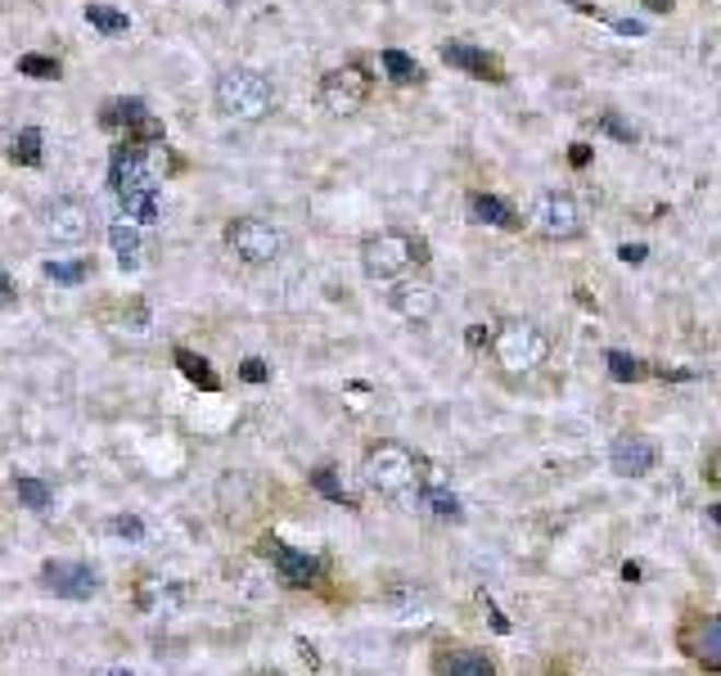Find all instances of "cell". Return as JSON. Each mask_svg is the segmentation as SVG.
Here are the masks:
<instances>
[{
	"instance_id": "6da1fadb",
	"label": "cell",
	"mask_w": 721,
	"mask_h": 676,
	"mask_svg": "<svg viewBox=\"0 0 721 676\" xmlns=\"http://www.w3.org/2000/svg\"><path fill=\"white\" fill-rule=\"evenodd\" d=\"M361 474H365L370 492L388 497V501H420V492H425V461L406 442H393V438L365 446Z\"/></svg>"
},
{
	"instance_id": "7a4b0ae2",
	"label": "cell",
	"mask_w": 721,
	"mask_h": 676,
	"mask_svg": "<svg viewBox=\"0 0 721 676\" xmlns=\"http://www.w3.org/2000/svg\"><path fill=\"white\" fill-rule=\"evenodd\" d=\"M429 267V244L425 235H410V231H374L361 244V271L379 284H397L410 271Z\"/></svg>"
},
{
	"instance_id": "3957f363",
	"label": "cell",
	"mask_w": 721,
	"mask_h": 676,
	"mask_svg": "<svg viewBox=\"0 0 721 676\" xmlns=\"http://www.w3.org/2000/svg\"><path fill=\"white\" fill-rule=\"evenodd\" d=\"M491 361H497L505 380H527V374H537L550 361V338L533 320L510 316L491 334Z\"/></svg>"
},
{
	"instance_id": "277c9868",
	"label": "cell",
	"mask_w": 721,
	"mask_h": 676,
	"mask_svg": "<svg viewBox=\"0 0 721 676\" xmlns=\"http://www.w3.org/2000/svg\"><path fill=\"white\" fill-rule=\"evenodd\" d=\"M217 113L235 123H261L276 113V86L253 68H225L217 78Z\"/></svg>"
},
{
	"instance_id": "5b68a950",
	"label": "cell",
	"mask_w": 721,
	"mask_h": 676,
	"mask_svg": "<svg viewBox=\"0 0 721 676\" xmlns=\"http://www.w3.org/2000/svg\"><path fill=\"white\" fill-rule=\"evenodd\" d=\"M527 225H533L542 240L568 244V240L586 235V208H582L578 195H568V190H542L533 199V212H527Z\"/></svg>"
},
{
	"instance_id": "8992f818",
	"label": "cell",
	"mask_w": 721,
	"mask_h": 676,
	"mask_svg": "<svg viewBox=\"0 0 721 676\" xmlns=\"http://www.w3.org/2000/svg\"><path fill=\"white\" fill-rule=\"evenodd\" d=\"M225 244H231V253L240 261H248V267H271V261L289 248L284 231L276 221L267 217H235V221H225Z\"/></svg>"
},
{
	"instance_id": "52a82bcc",
	"label": "cell",
	"mask_w": 721,
	"mask_h": 676,
	"mask_svg": "<svg viewBox=\"0 0 721 676\" xmlns=\"http://www.w3.org/2000/svg\"><path fill=\"white\" fill-rule=\"evenodd\" d=\"M370 91H374V78H370L365 63H338L321 78L316 100H321L325 113H334V118H352V113L365 108Z\"/></svg>"
},
{
	"instance_id": "ba28073f",
	"label": "cell",
	"mask_w": 721,
	"mask_h": 676,
	"mask_svg": "<svg viewBox=\"0 0 721 676\" xmlns=\"http://www.w3.org/2000/svg\"><path fill=\"white\" fill-rule=\"evenodd\" d=\"M154 185V154L149 144H136V140H118L108 154V190L113 195H140Z\"/></svg>"
},
{
	"instance_id": "9c48e42d",
	"label": "cell",
	"mask_w": 721,
	"mask_h": 676,
	"mask_svg": "<svg viewBox=\"0 0 721 676\" xmlns=\"http://www.w3.org/2000/svg\"><path fill=\"white\" fill-rule=\"evenodd\" d=\"M100 127L104 131H118L136 144H159L163 140V123L154 118V113L144 108V100H104L100 104Z\"/></svg>"
},
{
	"instance_id": "30bf717a",
	"label": "cell",
	"mask_w": 721,
	"mask_h": 676,
	"mask_svg": "<svg viewBox=\"0 0 721 676\" xmlns=\"http://www.w3.org/2000/svg\"><path fill=\"white\" fill-rule=\"evenodd\" d=\"M257 555L271 559V569H276V578H280L284 586L312 591V586H321V578H325V569H321L316 555L293 550V546H284L280 537H261V541H257Z\"/></svg>"
},
{
	"instance_id": "8fae6325",
	"label": "cell",
	"mask_w": 721,
	"mask_h": 676,
	"mask_svg": "<svg viewBox=\"0 0 721 676\" xmlns=\"http://www.w3.org/2000/svg\"><path fill=\"white\" fill-rule=\"evenodd\" d=\"M659 461H663V451H659V442L650 433L627 429V433H618L609 442V469L618 478H650L659 469Z\"/></svg>"
},
{
	"instance_id": "7c38bea8",
	"label": "cell",
	"mask_w": 721,
	"mask_h": 676,
	"mask_svg": "<svg viewBox=\"0 0 721 676\" xmlns=\"http://www.w3.org/2000/svg\"><path fill=\"white\" fill-rule=\"evenodd\" d=\"M42 231L55 244H63V248H78V244L91 240V208L82 199H68V195L63 199H50L42 208Z\"/></svg>"
},
{
	"instance_id": "4fadbf2b",
	"label": "cell",
	"mask_w": 721,
	"mask_h": 676,
	"mask_svg": "<svg viewBox=\"0 0 721 676\" xmlns=\"http://www.w3.org/2000/svg\"><path fill=\"white\" fill-rule=\"evenodd\" d=\"M42 586L59 599H72V605H82V599L100 595V578L91 563H72V559H46L42 563Z\"/></svg>"
},
{
	"instance_id": "5bb4252c",
	"label": "cell",
	"mask_w": 721,
	"mask_h": 676,
	"mask_svg": "<svg viewBox=\"0 0 721 676\" xmlns=\"http://www.w3.org/2000/svg\"><path fill=\"white\" fill-rule=\"evenodd\" d=\"M388 307H393L402 320H410V325H429V320L438 316V307H442V293H438L433 280L406 276V280H397V284L388 289Z\"/></svg>"
},
{
	"instance_id": "9a60e30c",
	"label": "cell",
	"mask_w": 721,
	"mask_h": 676,
	"mask_svg": "<svg viewBox=\"0 0 721 676\" xmlns=\"http://www.w3.org/2000/svg\"><path fill=\"white\" fill-rule=\"evenodd\" d=\"M681 650H686L703 672L721 676V614H690L681 622Z\"/></svg>"
},
{
	"instance_id": "2e32d148",
	"label": "cell",
	"mask_w": 721,
	"mask_h": 676,
	"mask_svg": "<svg viewBox=\"0 0 721 676\" xmlns=\"http://www.w3.org/2000/svg\"><path fill=\"white\" fill-rule=\"evenodd\" d=\"M433 672L438 676H501L491 654L474 650V645H438L433 650Z\"/></svg>"
},
{
	"instance_id": "e0dca14e",
	"label": "cell",
	"mask_w": 721,
	"mask_h": 676,
	"mask_svg": "<svg viewBox=\"0 0 721 676\" xmlns=\"http://www.w3.org/2000/svg\"><path fill=\"white\" fill-rule=\"evenodd\" d=\"M442 59H446L451 68L469 72V78H478V82H505L501 59L487 55V50H478V46H469V42H446V46H442Z\"/></svg>"
},
{
	"instance_id": "ac0fdd59",
	"label": "cell",
	"mask_w": 721,
	"mask_h": 676,
	"mask_svg": "<svg viewBox=\"0 0 721 676\" xmlns=\"http://www.w3.org/2000/svg\"><path fill=\"white\" fill-rule=\"evenodd\" d=\"M469 217L478 225H491V231H523V212L510 199L487 195V190H474L469 195Z\"/></svg>"
},
{
	"instance_id": "d6986e66",
	"label": "cell",
	"mask_w": 721,
	"mask_h": 676,
	"mask_svg": "<svg viewBox=\"0 0 721 676\" xmlns=\"http://www.w3.org/2000/svg\"><path fill=\"white\" fill-rule=\"evenodd\" d=\"M108 244H113V253H118V267H123V271H140L144 248H140V231H136V225H127V221H113Z\"/></svg>"
},
{
	"instance_id": "ffe728a7",
	"label": "cell",
	"mask_w": 721,
	"mask_h": 676,
	"mask_svg": "<svg viewBox=\"0 0 721 676\" xmlns=\"http://www.w3.org/2000/svg\"><path fill=\"white\" fill-rule=\"evenodd\" d=\"M176 370L185 374L189 384H195L199 393H217L221 388V380H217V370L208 365V357L203 352H189V348H176Z\"/></svg>"
},
{
	"instance_id": "44dd1931",
	"label": "cell",
	"mask_w": 721,
	"mask_h": 676,
	"mask_svg": "<svg viewBox=\"0 0 721 676\" xmlns=\"http://www.w3.org/2000/svg\"><path fill=\"white\" fill-rule=\"evenodd\" d=\"M42 159H46V136L36 131V127L19 131L14 144H10V163L14 167H42Z\"/></svg>"
},
{
	"instance_id": "7402d4cb",
	"label": "cell",
	"mask_w": 721,
	"mask_h": 676,
	"mask_svg": "<svg viewBox=\"0 0 721 676\" xmlns=\"http://www.w3.org/2000/svg\"><path fill=\"white\" fill-rule=\"evenodd\" d=\"M379 63H384V72H388L397 86H420V82H425L420 63H415L406 50H384V55H379Z\"/></svg>"
},
{
	"instance_id": "603a6c76",
	"label": "cell",
	"mask_w": 721,
	"mask_h": 676,
	"mask_svg": "<svg viewBox=\"0 0 721 676\" xmlns=\"http://www.w3.org/2000/svg\"><path fill=\"white\" fill-rule=\"evenodd\" d=\"M14 492H19V501H23L32 514H50V505H55L50 487H46L42 478H19V482H14Z\"/></svg>"
},
{
	"instance_id": "cb8c5ba5",
	"label": "cell",
	"mask_w": 721,
	"mask_h": 676,
	"mask_svg": "<svg viewBox=\"0 0 721 676\" xmlns=\"http://www.w3.org/2000/svg\"><path fill=\"white\" fill-rule=\"evenodd\" d=\"M19 72H23V78H36V82H59L63 78V63L55 59V55H23L19 59Z\"/></svg>"
},
{
	"instance_id": "d4e9b609",
	"label": "cell",
	"mask_w": 721,
	"mask_h": 676,
	"mask_svg": "<svg viewBox=\"0 0 721 676\" xmlns=\"http://www.w3.org/2000/svg\"><path fill=\"white\" fill-rule=\"evenodd\" d=\"M86 23L95 32H104V36H123L131 27V19L123 10H113V5H86Z\"/></svg>"
},
{
	"instance_id": "484cf974",
	"label": "cell",
	"mask_w": 721,
	"mask_h": 676,
	"mask_svg": "<svg viewBox=\"0 0 721 676\" xmlns=\"http://www.w3.org/2000/svg\"><path fill=\"white\" fill-rule=\"evenodd\" d=\"M118 212L127 217V221H140V225H149L159 217V199L149 195V190H140V195H123L118 199Z\"/></svg>"
},
{
	"instance_id": "4316f807",
	"label": "cell",
	"mask_w": 721,
	"mask_h": 676,
	"mask_svg": "<svg viewBox=\"0 0 721 676\" xmlns=\"http://www.w3.org/2000/svg\"><path fill=\"white\" fill-rule=\"evenodd\" d=\"M91 276V261H46V280L55 284H82Z\"/></svg>"
},
{
	"instance_id": "83f0119b",
	"label": "cell",
	"mask_w": 721,
	"mask_h": 676,
	"mask_svg": "<svg viewBox=\"0 0 721 676\" xmlns=\"http://www.w3.org/2000/svg\"><path fill=\"white\" fill-rule=\"evenodd\" d=\"M604 361H609V374H614L618 384H636V380H644V365H640V361H631V357H627V352H618V348H614L609 357H604Z\"/></svg>"
},
{
	"instance_id": "f1b7e54d",
	"label": "cell",
	"mask_w": 721,
	"mask_h": 676,
	"mask_svg": "<svg viewBox=\"0 0 721 676\" xmlns=\"http://www.w3.org/2000/svg\"><path fill=\"white\" fill-rule=\"evenodd\" d=\"M312 487H316V492H321V497H329V501H344V505L352 501V497L344 492V482H338V474H334L329 465H321V469H312Z\"/></svg>"
},
{
	"instance_id": "f546056e",
	"label": "cell",
	"mask_w": 721,
	"mask_h": 676,
	"mask_svg": "<svg viewBox=\"0 0 721 676\" xmlns=\"http://www.w3.org/2000/svg\"><path fill=\"white\" fill-rule=\"evenodd\" d=\"M113 533L127 537V541H140V537H144V523H140L136 514H118V518H113Z\"/></svg>"
},
{
	"instance_id": "4dcf8cb0",
	"label": "cell",
	"mask_w": 721,
	"mask_h": 676,
	"mask_svg": "<svg viewBox=\"0 0 721 676\" xmlns=\"http://www.w3.org/2000/svg\"><path fill=\"white\" fill-rule=\"evenodd\" d=\"M600 127H604V131H614V140H623V144H631V140H636V131H631V127H623V123L614 118V113H604Z\"/></svg>"
},
{
	"instance_id": "1f68e13d",
	"label": "cell",
	"mask_w": 721,
	"mask_h": 676,
	"mask_svg": "<svg viewBox=\"0 0 721 676\" xmlns=\"http://www.w3.org/2000/svg\"><path fill=\"white\" fill-rule=\"evenodd\" d=\"M240 380H244V384H261V380H267V365H261L257 357H248V361L240 365Z\"/></svg>"
},
{
	"instance_id": "d6a6232c",
	"label": "cell",
	"mask_w": 721,
	"mask_h": 676,
	"mask_svg": "<svg viewBox=\"0 0 721 676\" xmlns=\"http://www.w3.org/2000/svg\"><path fill=\"white\" fill-rule=\"evenodd\" d=\"M10 303H19V289H14V280L0 271V307H10Z\"/></svg>"
},
{
	"instance_id": "836d02e7",
	"label": "cell",
	"mask_w": 721,
	"mask_h": 676,
	"mask_svg": "<svg viewBox=\"0 0 721 676\" xmlns=\"http://www.w3.org/2000/svg\"><path fill=\"white\" fill-rule=\"evenodd\" d=\"M703 474H708V482H712V487H721V446L708 456V469H703Z\"/></svg>"
},
{
	"instance_id": "e575fe53",
	"label": "cell",
	"mask_w": 721,
	"mask_h": 676,
	"mask_svg": "<svg viewBox=\"0 0 721 676\" xmlns=\"http://www.w3.org/2000/svg\"><path fill=\"white\" fill-rule=\"evenodd\" d=\"M640 5H644V10H654V14H667V10L676 5V0H640Z\"/></svg>"
},
{
	"instance_id": "d590c367",
	"label": "cell",
	"mask_w": 721,
	"mask_h": 676,
	"mask_svg": "<svg viewBox=\"0 0 721 676\" xmlns=\"http://www.w3.org/2000/svg\"><path fill=\"white\" fill-rule=\"evenodd\" d=\"M104 676H136V672H131V667H108Z\"/></svg>"
}]
</instances>
